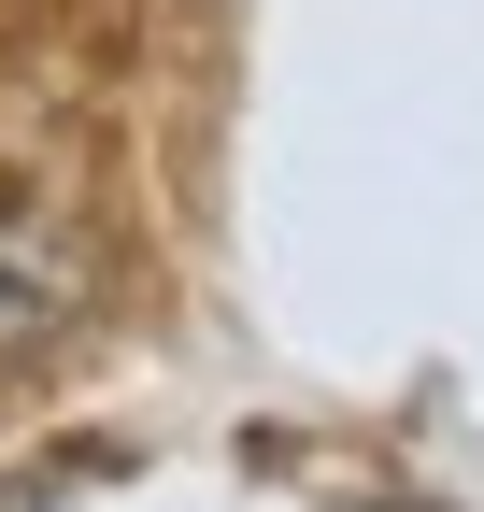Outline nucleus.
Instances as JSON below:
<instances>
[{"label":"nucleus","mask_w":484,"mask_h":512,"mask_svg":"<svg viewBox=\"0 0 484 512\" xmlns=\"http://www.w3.org/2000/svg\"><path fill=\"white\" fill-rule=\"evenodd\" d=\"M86 299H100V242L86 214H57V200H0V370H29L86 328Z\"/></svg>","instance_id":"nucleus-1"}]
</instances>
